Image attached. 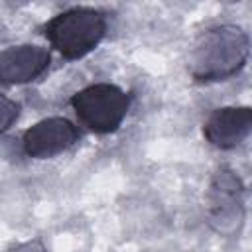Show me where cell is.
<instances>
[{
  "label": "cell",
  "mask_w": 252,
  "mask_h": 252,
  "mask_svg": "<svg viewBox=\"0 0 252 252\" xmlns=\"http://www.w3.org/2000/svg\"><path fill=\"white\" fill-rule=\"evenodd\" d=\"M248 35L238 26H217L201 33L189 55V73L195 81L213 83L236 75L248 59Z\"/></svg>",
  "instance_id": "6da1fadb"
},
{
  "label": "cell",
  "mask_w": 252,
  "mask_h": 252,
  "mask_svg": "<svg viewBox=\"0 0 252 252\" xmlns=\"http://www.w3.org/2000/svg\"><path fill=\"white\" fill-rule=\"evenodd\" d=\"M106 32L104 14L94 8H71L45 24V35L51 45L67 59H79L91 53Z\"/></svg>",
  "instance_id": "7a4b0ae2"
},
{
  "label": "cell",
  "mask_w": 252,
  "mask_h": 252,
  "mask_svg": "<svg viewBox=\"0 0 252 252\" xmlns=\"http://www.w3.org/2000/svg\"><path fill=\"white\" fill-rule=\"evenodd\" d=\"M71 106L83 126L96 134L118 130L130 108V94L110 83H94L73 94Z\"/></svg>",
  "instance_id": "3957f363"
},
{
  "label": "cell",
  "mask_w": 252,
  "mask_h": 252,
  "mask_svg": "<svg viewBox=\"0 0 252 252\" xmlns=\"http://www.w3.org/2000/svg\"><path fill=\"white\" fill-rule=\"evenodd\" d=\"M244 187L238 175L220 167L209 187V219L215 230L219 232H234L244 217Z\"/></svg>",
  "instance_id": "277c9868"
},
{
  "label": "cell",
  "mask_w": 252,
  "mask_h": 252,
  "mask_svg": "<svg viewBox=\"0 0 252 252\" xmlns=\"http://www.w3.org/2000/svg\"><path fill=\"white\" fill-rule=\"evenodd\" d=\"M79 138L75 124L63 116H51L26 130L22 146L30 158L45 159L69 150Z\"/></svg>",
  "instance_id": "5b68a950"
},
{
  "label": "cell",
  "mask_w": 252,
  "mask_h": 252,
  "mask_svg": "<svg viewBox=\"0 0 252 252\" xmlns=\"http://www.w3.org/2000/svg\"><path fill=\"white\" fill-rule=\"evenodd\" d=\"M252 130L250 106H222L217 108L205 122L203 134L209 144L219 150H232L240 146Z\"/></svg>",
  "instance_id": "8992f818"
},
{
  "label": "cell",
  "mask_w": 252,
  "mask_h": 252,
  "mask_svg": "<svg viewBox=\"0 0 252 252\" xmlns=\"http://www.w3.org/2000/svg\"><path fill=\"white\" fill-rule=\"evenodd\" d=\"M49 67V51L41 45H12L0 51V83L24 85Z\"/></svg>",
  "instance_id": "52a82bcc"
},
{
  "label": "cell",
  "mask_w": 252,
  "mask_h": 252,
  "mask_svg": "<svg viewBox=\"0 0 252 252\" xmlns=\"http://www.w3.org/2000/svg\"><path fill=\"white\" fill-rule=\"evenodd\" d=\"M20 116V104L4 94H0V134H4Z\"/></svg>",
  "instance_id": "ba28073f"
}]
</instances>
